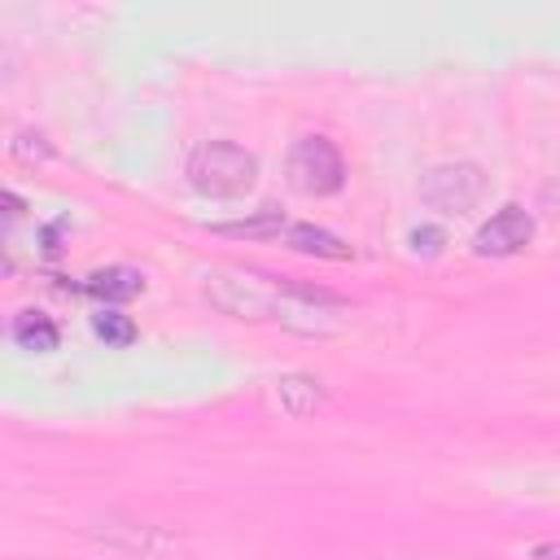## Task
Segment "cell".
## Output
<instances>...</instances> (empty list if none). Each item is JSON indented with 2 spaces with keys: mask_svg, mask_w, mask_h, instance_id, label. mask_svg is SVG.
Listing matches in <instances>:
<instances>
[{
  "mask_svg": "<svg viewBox=\"0 0 560 560\" xmlns=\"http://www.w3.org/2000/svg\"><path fill=\"white\" fill-rule=\"evenodd\" d=\"M258 179V158L232 140H206L188 158V184L206 197H245Z\"/></svg>",
  "mask_w": 560,
  "mask_h": 560,
  "instance_id": "1",
  "label": "cell"
},
{
  "mask_svg": "<svg viewBox=\"0 0 560 560\" xmlns=\"http://www.w3.org/2000/svg\"><path fill=\"white\" fill-rule=\"evenodd\" d=\"M284 175H289V188H298L302 197H332L346 184V162L328 136H302L289 149Z\"/></svg>",
  "mask_w": 560,
  "mask_h": 560,
  "instance_id": "2",
  "label": "cell"
},
{
  "mask_svg": "<svg viewBox=\"0 0 560 560\" xmlns=\"http://www.w3.org/2000/svg\"><path fill=\"white\" fill-rule=\"evenodd\" d=\"M486 197V171L477 162H446L424 171L420 179V201L433 206L438 214H468Z\"/></svg>",
  "mask_w": 560,
  "mask_h": 560,
  "instance_id": "3",
  "label": "cell"
},
{
  "mask_svg": "<svg viewBox=\"0 0 560 560\" xmlns=\"http://www.w3.org/2000/svg\"><path fill=\"white\" fill-rule=\"evenodd\" d=\"M529 241H534V214L525 206H503L477 228L472 254L477 258H508V254H521Z\"/></svg>",
  "mask_w": 560,
  "mask_h": 560,
  "instance_id": "4",
  "label": "cell"
},
{
  "mask_svg": "<svg viewBox=\"0 0 560 560\" xmlns=\"http://www.w3.org/2000/svg\"><path fill=\"white\" fill-rule=\"evenodd\" d=\"M324 385L315 376H302V372H289L271 385V402L284 411V416H311L315 407H324Z\"/></svg>",
  "mask_w": 560,
  "mask_h": 560,
  "instance_id": "5",
  "label": "cell"
},
{
  "mask_svg": "<svg viewBox=\"0 0 560 560\" xmlns=\"http://www.w3.org/2000/svg\"><path fill=\"white\" fill-rule=\"evenodd\" d=\"M284 245H289V249H298V254L332 258V262L354 258V249H350L341 236H332L328 228H315V223H289V228H284Z\"/></svg>",
  "mask_w": 560,
  "mask_h": 560,
  "instance_id": "6",
  "label": "cell"
},
{
  "mask_svg": "<svg viewBox=\"0 0 560 560\" xmlns=\"http://www.w3.org/2000/svg\"><path fill=\"white\" fill-rule=\"evenodd\" d=\"M140 289H144V276H140V271H131V267H105V271H92V276L83 280V293L101 298L105 306L127 302V298H136Z\"/></svg>",
  "mask_w": 560,
  "mask_h": 560,
  "instance_id": "7",
  "label": "cell"
},
{
  "mask_svg": "<svg viewBox=\"0 0 560 560\" xmlns=\"http://www.w3.org/2000/svg\"><path fill=\"white\" fill-rule=\"evenodd\" d=\"M13 341L22 346V350H35V354H48V350H57V341H61V332H57V324L44 315V311H22L18 319H13Z\"/></svg>",
  "mask_w": 560,
  "mask_h": 560,
  "instance_id": "8",
  "label": "cell"
},
{
  "mask_svg": "<svg viewBox=\"0 0 560 560\" xmlns=\"http://www.w3.org/2000/svg\"><path fill=\"white\" fill-rule=\"evenodd\" d=\"M289 223H284V214L276 210V206H262L254 219H241V223H214V232L219 236H245V241H254V236H280Z\"/></svg>",
  "mask_w": 560,
  "mask_h": 560,
  "instance_id": "9",
  "label": "cell"
},
{
  "mask_svg": "<svg viewBox=\"0 0 560 560\" xmlns=\"http://www.w3.org/2000/svg\"><path fill=\"white\" fill-rule=\"evenodd\" d=\"M92 332H96L105 346H131V341H136V324H131L122 311H114V306H101V311L92 315Z\"/></svg>",
  "mask_w": 560,
  "mask_h": 560,
  "instance_id": "10",
  "label": "cell"
},
{
  "mask_svg": "<svg viewBox=\"0 0 560 560\" xmlns=\"http://www.w3.org/2000/svg\"><path fill=\"white\" fill-rule=\"evenodd\" d=\"M13 158L18 162H44V158H52V149H48V140L39 131H22L13 140Z\"/></svg>",
  "mask_w": 560,
  "mask_h": 560,
  "instance_id": "11",
  "label": "cell"
},
{
  "mask_svg": "<svg viewBox=\"0 0 560 560\" xmlns=\"http://www.w3.org/2000/svg\"><path fill=\"white\" fill-rule=\"evenodd\" d=\"M407 241H411V254H424V258H433V254H442V245H446V232H442V228H416Z\"/></svg>",
  "mask_w": 560,
  "mask_h": 560,
  "instance_id": "12",
  "label": "cell"
},
{
  "mask_svg": "<svg viewBox=\"0 0 560 560\" xmlns=\"http://www.w3.org/2000/svg\"><path fill=\"white\" fill-rule=\"evenodd\" d=\"M529 560H560V547H556V542H538V547L529 551Z\"/></svg>",
  "mask_w": 560,
  "mask_h": 560,
  "instance_id": "13",
  "label": "cell"
},
{
  "mask_svg": "<svg viewBox=\"0 0 560 560\" xmlns=\"http://www.w3.org/2000/svg\"><path fill=\"white\" fill-rule=\"evenodd\" d=\"M4 206H9V214H22V201H18V192H4Z\"/></svg>",
  "mask_w": 560,
  "mask_h": 560,
  "instance_id": "14",
  "label": "cell"
}]
</instances>
